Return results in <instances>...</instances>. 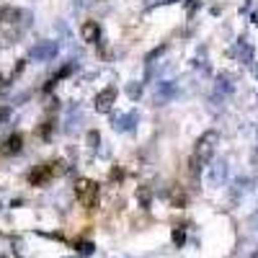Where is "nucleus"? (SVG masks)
<instances>
[{"label": "nucleus", "mask_w": 258, "mask_h": 258, "mask_svg": "<svg viewBox=\"0 0 258 258\" xmlns=\"http://www.w3.org/2000/svg\"><path fill=\"white\" fill-rule=\"evenodd\" d=\"M101 36V26L96 24V21H85L83 26V41H88V44H96Z\"/></svg>", "instance_id": "6"}, {"label": "nucleus", "mask_w": 258, "mask_h": 258, "mask_svg": "<svg viewBox=\"0 0 258 258\" xmlns=\"http://www.w3.org/2000/svg\"><path fill=\"white\" fill-rule=\"evenodd\" d=\"M21 147H24V137H21V135H11V137L3 140L0 155H16V153H21Z\"/></svg>", "instance_id": "5"}, {"label": "nucleus", "mask_w": 258, "mask_h": 258, "mask_svg": "<svg viewBox=\"0 0 258 258\" xmlns=\"http://www.w3.org/2000/svg\"><path fill=\"white\" fill-rule=\"evenodd\" d=\"M62 160H49V163H41L36 170H31L29 173V183H34V186H44L49 178H54V176H59L62 173Z\"/></svg>", "instance_id": "1"}, {"label": "nucleus", "mask_w": 258, "mask_h": 258, "mask_svg": "<svg viewBox=\"0 0 258 258\" xmlns=\"http://www.w3.org/2000/svg\"><path fill=\"white\" fill-rule=\"evenodd\" d=\"M253 258H258V253H255V255H253Z\"/></svg>", "instance_id": "9"}, {"label": "nucleus", "mask_w": 258, "mask_h": 258, "mask_svg": "<svg viewBox=\"0 0 258 258\" xmlns=\"http://www.w3.org/2000/svg\"><path fill=\"white\" fill-rule=\"evenodd\" d=\"M75 194H78V199L85 204V207H93L96 204V197H98V186L88 178H80L78 186H75Z\"/></svg>", "instance_id": "3"}, {"label": "nucleus", "mask_w": 258, "mask_h": 258, "mask_svg": "<svg viewBox=\"0 0 258 258\" xmlns=\"http://www.w3.org/2000/svg\"><path fill=\"white\" fill-rule=\"evenodd\" d=\"M214 145H217V132H204V135L199 137V142H197V150H194V165L202 168V165L212 158Z\"/></svg>", "instance_id": "2"}, {"label": "nucleus", "mask_w": 258, "mask_h": 258, "mask_svg": "<svg viewBox=\"0 0 258 258\" xmlns=\"http://www.w3.org/2000/svg\"><path fill=\"white\" fill-rule=\"evenodd\" d=\"M114 101H116V88H114V85H109V88H103V91L96 96V111H101V114L111 111Z\"/></svg>", "instance_id": "4"}, {"label": "nucleus", "mask_w": 258, "mask_h": 258, "mask_svg": "<svg viewBox=\"0 0 258 258\" xmlns=\"http://www.w3.org/2000/svg\"><path fill=\"white\" fill-rule=\"evenodd\" d=\"M6 116H8V109H3V106H0V121H3Z\"/></svg>", "instance_id": "8"}, {"label": "nucleus", "mask_w": 258, "mask_h": 258, "mask_svg": "<svg viewBox=\"0 0 258 258\" xmlns=\"http://www.w3.org/2000/svg\"><path fill=\"white\" fill-rule=\"evenodd\" d=\"M47 54H54V44H47L41 49H34V57H47Z\"/></svg>", "instance_id": "7"}]
</instances>
